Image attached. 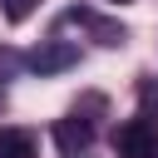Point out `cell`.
Wrapping results in <instances>:
<instances>
[{
    "instance_id": "8992f818",
    "label": "cell",
    "mask_w": 158,
    "mask_h": 158,
    "mask_svg": "<svg viewBox=\"0 0 158 158\" xmlns=\"http://www.w3.org/2000/svg\"><path fill=\"white\" fill-rule=\"evenodd\" d=\"M89 25H94L99 44H123V30H118V25H104V20H89Z\"/></svg>"
},
{
    "instance_id": "7a4b0ae2",
    "label": "cell",
    "mask_w": 158,
    "mask_h": 158,
    "mask_svg": "<svg viewBox=\"0 0 158 158\" xmlns=\"http://www.w3.org/2000/svg\"><path fill=\"white\" fill-rule=\"evenodd\" d=\"M79 59V49L69 44V40H49V44H40L35 54H30V69L35 74H59V69H69Z\"/></svg>"
},
{
    "instance_id": "277c9868",
    "label": "cell",
    "mask_w": 158,
    "mask_h": 158,
    "mask_svg": "<svg viewBox=\"0 0 158 158\" xmlns=\"http://www.w3.org/2000/svg\"><path fill=\"white\" fill-rule=\"evenodd\" d=\"M0 158H40V143L30 128H0Z\"/></svg>"
},
{
    "instance_id": "6da1fadb",
    "label": "cell",
    "mask_w": 158,
    "mask_h": 158,
    "mask_svg": "<svg viewBox=\"0 0 158 158\" xmlns=\"http://www.w3.org/2000/svg\"><path fill=\"white\" fill-rule=\"evenodd\" d=\"M114 148H118V158H158V123L128 118L123 128H114Z\"/></svg>"
},
{
    "instance_id": "3957f363",
    "label": "cell",
    "mask_w": 158,
    "mask_h": 158,
    "mask_svg": "<svg viewBox=\"0 0 158 158\" xmlns=\"http://www.w3.org/2000/svg\"><path fill=\"white\" fill-rule=\"evenodd\" d=\"M89 138H94V128L79 123V118H59V123H54V143H59L64 158H79V153L89 148Z\"/></svg>"
},
{
    "instance_id": "52a82bcc",
    "label": "cell",
    "mask_w": 158,
    "mask_h": 158,
    "mask_svg": "<svg viewBox=\"0 0 158 158\" xmlns=\"http://www.w3.org/2000/svg\"><path fill=\"white\" fill-rule=\"evenodd\" d=\"M118 5H123V0H118Z\"/></svg>"
},
{
    "instance_id": "5b68a950",
    "label": "cell",
    "mask_w": 158,
    "mask_h": 158,
    "mask_svg": "<svg viewBox=\"0 0 158 158\" xmlns=\"http://www.w3.org/2000/svg\"><path fill=\"white\" fill-rule=\"evenodd\" d=\"M35 5H40V0H5V20H10V25H20V20H30V15H35Z\"/></svg>"
}]
</instances>
